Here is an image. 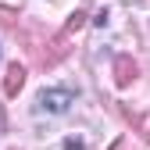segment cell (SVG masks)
<instances>
[{"instance_id": "obj_4", "label": "cell", "mask_w": 150, "mask_h": 150, "mask_svg": "<svg viewBox=\"0 0 150 150\" xmlns=\"http://www.w3.org/2000/svg\"><path fill=\"white\" fill-rule=\"evenodd\" d=\"M22 86H25V68L14 61V64L7 68V79H4V93H7V97H18V89H22Z\"/></svg>"}, {"instance_id": "obj_2", "label": "cell", "mask_w": 150, "mask_h": 150, "mask_svg": "<svg viewBox=\"0 0 150 150\" xmlns=\"http://www.w3.org/2000/svg\"><path fill=\"white\" fill-rule=\"evenodd\" d=\"M68 50H71V47H68V32H57V36L47 43V54L40 57V64H43V68H54L61 57H68Z\"/></svg>"}, {"instance_id": "obj_3", "label": "cell", "mask_w": 150, "mask_h": 150, "mask_svg": "<svg viewBox=\"0 0 150 150\" xmlns=\"http://www.w3.org/2000/svg\"><path fill=\"white\" fill-rule=\"evenodd\" d=\"M136 75H139V68H136L132 57H118V61H115V82H118V86H129Z\"/></svg>"}, {"instance_id": "obj_6", "label": "cell", "mask_w": 150, "mask_h": 150, "mask_svg": "<svg viewBox=\"0 0 150 150\" xmlns=\"http://www.w3.org/2000/svg\"><path fill=\"white\" fill-rule=\"evenodd\" d=\"M14 18H18V14H14L11 7H0V22H4V25H14Z\"/></svg>"}, {"instance_id": "obj_7", "label": "cell", "mask_w": 150, "mask_h": 150, "mask_svg": "<svg viewBox=\"0 0 150 150\" xmlns=\"http://www.w3.org/2000/svg\"><path fill=\"white\" fill-rule=\"evenodd\" d=\"M64 150H86L82 139H64Z\"/></svg>"}, {"instance_id": "obj_8", "label": "cell", "mask_w": 150, "mask_h": 150, "mask_svg": "<svg viewBox=\"0 0 150 150\" xmlns=\"http://www.w3.org/2000/svg\"><path fill=\"white\" fill-rule=\"evenodd\" d=\"M143 136H146V143H150V129H146V132H143Z\"/></svg>"}, {"instance_id": "obj_1", "label": "cell", "mask_w": 150, "mask_h": 150, "mask_svg": "<svg viewBox=\"0 0 150 150\" xmlns=\"http://www.w3.org/2000/svg\"><path fill=\"white\" fill-rule=\"evenodd\" d=\"M75 104V93L68 86H57V89H43L36 97V115H64V111Z\"/></svg>"}, {"instance_id": "obj_5", "label": "cell", "mask_w": 150, "mask_h": 150, "mask_svg": "<svg viewBox=\"0 0 150 150\" xmlns=\"http://www.w3.org/2000/svg\"><path fill=\"white\" fill-rule=\"evenodd\" d=\"M82 25H86V14H82V11H75V14H71V18H68V25H64V32H68V36H71V32H79V29H82Z\"/></svg>"}]
</instances>
